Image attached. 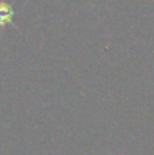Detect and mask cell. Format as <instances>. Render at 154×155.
Wrapping results in <instances>:
<instances>
[{
	"label": "cell",
	"mask_w": 154,
	"mask_h": 155,
	"mask_svg": "<svg viewBox=\"0 0 154 155\" xmlns=\"http://www.w3.org/2000/svg\"><path fill=\"white\" fill-rule=\"evenodd\" d=\"M14 16H15V11L12 5L5 0H0V30H3L7 25L16 27L14 23Z\"/></svg>",
	"instance_id": "1"
}]
</instances>
